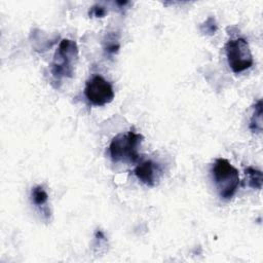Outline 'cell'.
<instances>
[{"instance_id": "4", "label": "cell", "mask_w": 263, "mask_h": 263, "mask_svg": "<svg viewBox=\"0 0 263 263\" xmlns=\"http://www.w3.org/2000/svg\"><path fill=\"white\" fill-rule=\"evenodd\" d=\"M225 52L228 65L234 73L250 69L254 63L249 43L243 38L228 40L225 44Z\"/></svg>"}, {"instance_id": "3", "label": "cell", "mask_w": 263, "mask_h": 263, "mask_svg": "<svg viewBox=\"0 0 263 263\" xmlns=\"http://www.w3.org/2000/svg\"><path fill=\"white\" fill-rule=\"evenodd\" d=\"M212 175L221 198L229 200L239 185L238 171L225 158H217L212 166Z\"/></svg>"}, {"instance_id": "8", "label": "cell", "mask_w": 263, "mask_h": 263, "mask_svg": "<svg viewBox=\"0 0 263 263\" xmlns=\"http://www.w3.org/2000/svg\"><path fill=\"white\" fill-rule=\"evenodd\" d=\"M245 174L248 177V184L254 189L260 190L262 188V172L253 167L248 166L245 170Z\"/></svg>"}, {"instance_id": "7", "label": "cell", "mask_w": 263, "mask_h": 263, "mask_svg": "<svg viewBox=\"0 0 263 263\" xmlns=\"http://www.w3.org/2000/svg\"><path fill=\"white\" fill-rule=\"evenodd\" d=\"M250 128L253 133L262 132V101L258 100L253 107V114L250 119Z\"/></svg>"}, {"instance_id": "9", "label": "cell", "mask_w": 263, "mask_h": 263, "mask_svg": "<svg viewBox=\"0 0 263 263\" xmlns=\"http://www.w3.org/2000/svg\"><path fill=\"white\" fill-rule=\"evenodd\" d=\"M31 197L32 201L36 206H44L48 201V194L46 190L43 188V186L38 185L35 186L31 191Z\"/></svg>"}, {"instance_id": "1", "label": "cell", "mask_w": 263, "mask_h": 263, "mask_svg": "<svg viewBox=\"0 0 263 263\" xmlns=\"http://www.w3.org/2000/svg\"><path fill=\"white\" fill-rule=\"evenodd\" d=\"M78 60V47L71 39H62L50 64V73L57 82L64 78H71L75 72Z\"/></svg>"}, {"instance_id": "11", "label": "cell", "mask_w": 263, "mask_h": 263, "mask_svg": "<svg viewBox=\"0 0 263 263\" xmlns=\"http://www.w3.org/2000/svg\"><path fill=\"white\" fill-rule=\"evenodd\" d=\"M106 9L105 7L97 4V5H93L90 10H89V15H93L96 17H103L105 14H106Z\"/></svg>"}, {"instance_id": "10", "label": "cell", "mask_w": 263, "mask_h": 263, "mask_svg": "<svg viewBox=\"0 0 263 263\" xmlns=\"http://www.w3.org/2000/svg\"><path fill=\"white\" fill-rule=\"evenodd\" d=\"M200 30L204 34L213 35L217 31V24L214 17H209L202 25H200Z\"/></svg>"}, {"instance_id": "6", "label": "cell", "mask_w": 263, "mask_h": 263, "mask_svg": "<svg viewBox=\"0 0 263 263\" xmlns=\"http://www.w3.org/2000/svg\"><path fill=\"white\" fill-rule=\"evenodd\" d=\"M135 176L149 187L155 186L161 175L160 166L153 160H144L138 163L134 170Z\"/></svg>"}, {"instance_id": "5", "label": "cell", "mask_w": 263, "mask_h": 263, "mask_svg": "<svg viewBox=\"0 0 263 263\" xmlns=\"http://www.w3.org/2000/svg\"><path fill=\"white\" fill-rule=\"evenodd\" d=\"M84 95L87 101L95 106H104L114 99V90L111 83L101 75H93L85 84Z\"/></svg>"}, {"instance_id": "2", "label": "cell", "mask_w": 263, "mask_h": 263, "mask_svg": "<svg viewBox=\"0 0 263 263\" xmlns=\"http://www.w3.org/2000/svg\"><path fill=\"white\" fill-rule=\"evenodd\" d=\"M143 136L130 129L116 135L110 142L109 153L113 162L134 163L139 159V147Z\"/></svg>"}]
</instances>
